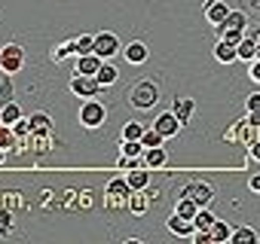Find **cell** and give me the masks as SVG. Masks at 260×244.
I'll return each instance as SVG.
<instances>
[{
    "mask_svg": "<svg viewBox=\"0 0 260 244\" xmlns=\"http://www.w3.org/2000/svg\"><path fill=\"white\" fill-rule=\"evenodd\" d=\"M223 25H226V28H236V31H245L248 19H245V13H233V10H230V16H226Z\"/></svg>",
    "mask_w": 260,
    "mask_h": 244,
    "instance_id": "33",
    "label": "cell"
},
{
    "mask_svg": "<svg viewBox=\"0 0 260 244\" xmlns=\"http://www.w3.org/2000/svg\"><path fill=\"white\" fill-rule=\"evenodd\" d=\"M0 119H4V126H16V122L22 119V107L16 101H7L4 110H0Z\"/></svg>",
    "mask_w": 260,
    "mask_h": 244,
    "instance_id": "20",
    "label": "cell"
},
{
    "mask_svg": "<svg viewBox=\"0 0 260 244\" xmlns=\"http://www.w3.org/2000/svg\"><path fill=\"white\" fill-rule=\"evenodd\" d=\"M248 186H251V189H254V192H260V174H254V177H251V180H248Z\"/></svg>",
    "mask_w": 260,
    "mask_h": 244,
    "instance_id": "39",
    "label": "cell"
},
{
    "mask_svg": "<svg viewBox=\"0 0 260 244\" xmlns=\"http://www.w3.org/2000/svg\"><path fill=\"white\" fill-rule=\"evenodd\" d=\"M214 58L220 64H233V61H239V46L230 43V40H217L214 43Z\"/></svg>",
    "mask_w": 260,
    "mask_h": 244,
    "instance_id": "11",
    "label": "cell"
},
{
    "mask_svg": "<svg viewBox=\"0 0 260 244\" xmlns=\"http://www.w3.org/2000/svg\"><path fill=\"white\" fill-rule=\"evenodd\" d=\"M172 113L184 122V126H187V122L193 119V113H196V101L193 98H175V104H172Z\"/></svg>",
    "mask_w": 260,
    "mask_h": 244,
    "instance_id": "14",
    "label": "cell"
},
{
    "mask_svg": "<svg viewBox=\"0 0 260 244\" xmlns=\"http://www.w3.org/2000/svg\"><path fill=\"white\" fill-rule=\"evenodd\" d=\"M175 211H178L181 217H187V220H193V217L199 214V205H196V201H193L190 195H181V198L175 201Z\"/></svg>",
    "mask_w": 260,
    "mask_h": 244,
    "instance_id": "22",
    "label": "cell"
},
{
    "mask_svg": "<svg viewBox=\"0 0 260 244\" xmlns=\"http://www.w3.org/2000/svg\"><path fill=\"white\" fill-rule=\"evenodd\" d=\"M13 147H19V135H16V129L13 126H4L0 129V150H13Z\"/></svg>",
    "mask_w": 260,
    "mask_h": 244,
    "instance_id": "23",
    "label": "cell"
},
{
    "mask_svg": "<svg viewBox=\"0 0 260 244\" xmlns=\"http://www.w3.org/2000/svg\"><path fill=\"white\" fill-rule=\"evenodd\" d=\"M211 235H214V244H226V241L233 238V229H230L223 220H214V226H211Z\"/></svg>",
    "mask_w": 260,
    "mask_h": 244,
    "instance_id": "25",
    "label": "cell"
},
{
    "mask_svg": "<svg viewBox=\"0 0 260 244\" xmlns=\"http://www.w3.org/2000/svg\"><path fill=\"white\" fill-rule=\"evenodd\" d=\"M141 144H144V147H162V144H166V138H162V135H159V132L150 126V129H144V135H141Z\"/></svg>",
    "mask_w": 260,
    "mask_h": 244,
    "instance_id": "29",
    "label": "cell"
},
{
    "mask_svg": "<svg viewBox=\"0 0 260 244\" xmlns=\"http://www.w3.org/2000/svg\"><path fill=\"white\" fill-rule=\"evenodd\" d=\"M101 64H104V58L95 55V52H92V55H77V67H74V70H77V73H89V76H95V73L101 70Z\"/></svg>",
    "mask_w": 260,
    "mask_h": 244,
    "instance_id": "12",
    "label": "cell"
},
{
    "mask_svg": "<svg viewBox=\"0 0 260 244\" xmlns=\"http://www.w3.org/2000/svg\"><path fill=\"white\" fill-rule=\"evenodd\" d=\"M119 150H122V156H144V150H147V147H144L141 141H122V147H119Z\"/></svg>",
    "mask_w": 260,
    "mask_h": 244,
    "instance_id": "31",
    "label": "cell"
},
{
    "mask_svg": "<svg viewBox=\"0 0 260 244\" xmlns=\"http://www.w3.org/2000/svg\"><path fill=\"white\" fill-rule=\"evenodd\" d=\"M257 58H260V37H257Z\"/></svg>",
    "mask_w": 260,
    "mask_h": 244,
    "instance_id": "41",
    "label": "cell"
},
{
    "mask_svg": "<svg viewBox=\"0 0 260 244\" xmlns=\"http://www.w3.org/2000/svg\"><path fill=\"white\" fill-rule=\"evenodd\" d=\"M101 89H104V86L98 83V76H89V73H77V70H74V76H71V92H74L77 98H98Z\"/></svg>",
    "mask_w": 260,
    "mask_h": 244,
    "instance_id": "4",
    "label": "cell"
},
{
    "mask_svg": "<svg viewBox=\"0 0 260 244\" xmlns=\"http://www.w3.org/2000/svg\"><path fill=\"white\" fill-rule=\"evenodd\" d=\"M125 180H128V186H132V189H147L150 186V168L144 165H138V168H132V171H128L125 174Z\"/></svg>",
    "mask_w": 260,
    "mask_h": 244,
    "instance_id": "16",
    "label": "cell"
},
{
    "mask_svg": "<svg viewBox=\"0 0 260 244\" xmlns=\"http://www.w3.org/2000/svg\"><path fill=\"white\" fill-rule=\"evenodd\" d=\"M254 58H257V37L251 34L239 43V61H254Z\"/></svg>",
    "mask_w": 260,
    "mask_h": 244,
    "instance_id": "21",
    "label": "cell"
},
{
    "mask_svg": "<svg viewBox=\"0 0 260 244\" xmlns=\"http://www.w3.org/2000/svg\"><path fill=\"white\" fill-rule=\"evenodd\" d=\"M156 101H159V89H156L153 79H138L132 89H128V104L135 110H150Z\"/></svg>",
    "mask_w": 260,
    "mask_h": 244,
    "instance_id": "1",
    "label": "cell"
},
{
    "mask_svg": "<svg viewBox=\"0 0 260 244\" xmlns=\"http://www.w3.org/2000/svg\"><path fill=\"white\" fill-rule=\"evenodd\" d=\"M233 244H254L257 241V232L254 229H248V226H239V229H233V238H230Z\"/></svg>",
    "mask_w": 260,
    "mask_h": 244,
    "instance_id": "26",
    "label": "cell"
},
{
    "mask_svg": "<svg viewBox=\"0 0 260 244\" xmlns=\"http://www.w3.org/2000/svg\"><path fill=\"white\" fill-rule=\"evenodd\" d=\"M95 76H98V83L107 89V86H116V79H119V70H116V64L104 61V64H101V70H98Z\"/></svg>",
    "mask_w": 260,
    "mask_h": 244,
    "instance_id": "19",
    "label": "cell"
},
{
    "mask_svg": "<svg viewBox=\"0 0 260 244\" xmlns=\"http://www.w3.org/2000/svg\"><path fill=\"white\" fill-rule=\"evenodd\" d=\"M251 10H257V13H260V0H251Z\"/></svg>",
    "mask_w": 260,
    "mask_h": 244,
    "instance_id": "40",
    "label": "cell"
},
{
    "mask_svg": "<svg viewBox=\"0 0 260 244\" xmlns=\"http://www.w3.org/2000/svg\"><path fill=\"white\" fill-rule=\"evenodd\" d=\"M31 126H34V132H40V129L49 132L52 129V119H49V113H34L31 116Z\"/></svg>",
    "mask_w": 260,
    "mask_h": 244,
    "instance_id": "32",
    "label": "cell"
},
{
    "mask_svg": "<svg viewBox=\"0 0 260 244\" xmlns=\"http://www.w3.org/2000/svg\"><path fill=\"white\" fill-rule=\"evenodd\" d=\"M214 31H217V40H230L236 46L245 40V31H236V28H226V25H214Z\"/></svg>",
    "mask_w": 260,
    "mask_h": 244,
    "instance_id": "24",
    "label": "cell"
},
{
    "mask_svg": "<svg viewBox=\"0 0 260 244\" xmlns=\"http://www.w3.org/2000/svg\"><path fill=\"white\" fill-rule=\"evenodd\" d=\"M166 162H169L166 144H162V147H147V150H144V165H147L150 171H153V168H162Z\"/></svg>",
    "mask_w": 260,
    "mask_h": 244,
    "instance_id": "15",
    "label": "cell"
},
{
    "mask_svg": "<svg viewBox=\"0 0 260 244\" xmlns=\"http://www.w3.org/2000/svg\"><path fill=\"white\" fill-rule=\"evenodd\" d=\"M25 64V49L19 43H7L4 49H0V70H4L7 76L10 73H19Z\"/></svg>",
    "mask_w": 260,
    "mask_h": 244,
    "instance_id": "3",
    "label": "cell"
},
{
    "mask_svg": "<svg viewBox=\"0 0 260 244\" xmlns=\"http://www.w3.org/2000/svg\"><path fill=\"white\" fill-rule=\"evenodd\" d=\"M147 55H150V49H147L141 40L128 43V46H122V58H125L128 64H144V61H147Z\"/></svg>",
    "mask_w": 260,
    "mask_h": 244,
    "instance_id": "10",
    "label": "cell"
},
{
    "mask_svg": "<svg viewBox=\"0 0 260 244\" xmlns=\"http://www.w3.org/2000/svg\"><path fill=\"white\" fill-rule=\"evenodd\" d=\"M119 49H122V46H119V37H116V34H110V31L95 34V55H101L104 61H110Z\"/></svg>",
    "mask_w": 260,
    "mask_h": 244,
    "instance_id": "6",
    "label": "cell"
},
{
    "mask_svg": "<svg viewBox=\"0 0 260 244\" xmlns=\"http://www.w3.org/2000/svg\"><path fill=\"white\" fill-rule=\"evenodd\" d=\"M248 76H251L254 83H260V58H254V61H251V67H248Z\"/></svg>",
    "mask_w": 260,
    "mask_h": 244,
    "instance_id": "36",
    "label": "cell"
},
{
    "mask_svg": "<svg viewBox=\"0 0 260 244\" xmlns=\"http://www.w3.org/2000/svg\"><path fill=\"white\" fill-rule=\"evenodd\" d=\"M128 211H132L135 217H141V214H147V208H150V192L147 189H135L132 195H128Z\"/></svg>",
    "mask_w": 260,
    "mask_h": 244,
    "instance_id": "13",
    "label": "cell"
},
{
    "mask_svg": "<svg viewBox=\"0 0 260 244\" xmlns=\"http://www.w3.org/2000/svg\"><path fill=\"white\" fill-rule=\"evenodd\" d=\"M193 241L196 244H214V235H211V229H196L193 232Z\"/></svg>",
    "mask_w": 260,
    "mask_h": 244,
    "instance_id": "34",
    "label": "cell"
},
{
    "mask_svg": "<svg viewBox=\"0 0 260 244\" xmlns=\"http://www.w3.org/2000/svg\"><path fill=\"white\" fill-rule=\"evenodd\" d=\"M248 159H254V162H260V138H254V141L248 144Z\"/></svg>",
    "mask_w": 260,
    "mask_h": 244,
    "instance_id": "35",
    "label": "cell"
},
{
    "mask_svg": "<svg viewBox=\"0 0 260 244\" xmlns=\"http://www.w3.org/2000/svg\"><path fill=\"white\" fill-rule=\"evenodd\" d=\"M153 129H156V132H159V135L169 141V138H175V135L184 129V122H181V119H178V116L169 110V113H159V116L153 119Z\"/></svg>",
    "mask_w": 260,
    "mask_h": 244,
    "instance_id": "7",
    "label": "cell"
},
{
    "mask_svg": "<svg viewBox=\"0 0 260 244\" xmlns=\"http://www.w3.org/2000/svg\"><path fill=\"white\" fill-rule=\"evenodd\" d=\"M141 135H144L141 122H125L122 126V141H141Z\"/></svg>",
    "mask_w": 260,
    "mask_h": 244,
    "instance_id": "28",
    "label": "cell"
},
{
    "mask_svg": "<svg viewBox=\"0 0 260 244\" xmlns=\"http://www.w3.org/2000/svg\"><path fill=\"white\" fill-rule=\"evenodd\" d=\"M92 52H95V37L92 34L77 37V55H92Z\"/></svg>",
    "mask_w": 260,
    "mask_h": 244,
    "instance_id": "30",
    "label": "cell"
},
{
    "mask_svg": "<svg viewBox=\"0 0 260 244\" xmlns=\"http://www.w3.org/2000/svg\"><path fill=\"white\" fill-rule=\"evenodd\" d=\"M181 195H190L199 208H208L211 201H214V186L211 183H205V180H190L187 186H184V192Z\"/></svg>",
    "mask_w": 260,
    "mask_h": 244,
    "instance_id": "5",
    "label": "cell"
},
{
    "mask_svg": "<svg viewBox=\"0 0 260 244\" xmlns=\"http://www.w3.org/2000/svg\"><path fill=\"white\" fill-rule=\"evenodd\" d=\"M135 189L128 186V180L125 177H113L110 183H107V195H113V198H122V201H128V195H132Z\"/></svg>",
    "mask_w": 260,
    "mask_h": 244,
    "instance_id": "17",
    "label": "cell"
},
{
    "mask_svg": "<svg viewBox=\"0 0 260 244\" xmlns=\"http://www.w3.org/2000/svg\"><path fill=\"white\" fill-rule=\"evenodd\" d=\"M230 16V7L223 4V0H205V19L211 25H223Z\"/></svg>",
    "mask_w": 260,
    "mask_h": 244,
    "instance_id": "9",
    "label": "cell"
},
{
    "mask_svg": "<svg viewBox=\"0 0 260 244\" xmlns=\"http://www.w3.org/2000/svg\"><path fill=\"white\" fill-rule=\"evenodd\" d=\"M254 37H260V28H257V31H254Z\"/></svg>",
    "mask_w": 260,
    "mask_h": 244,
    "instance_id": "42",
    "label": "cell"
},
{
    "mask_svg": "<svg viewBox=\"0 0 260 244\" xmlns=\"http://www.w3.org/2000/svg\"><path fill=\"white\" fill-rule=\"evenodd\" d=\"M0 232H4V235L10 232V217L7 214H0Z\"/></svg>",
    "mask_w": 260,
    "mask_h": 244,
    "instance_id": "38",
    "label": "cell"
},
{
    "mask_svg": "<svg viewBox=\"0 0 260 244\" xmlns=\"http://www.w3.org/2000/svg\"><path fill=\"white\" fill-rule=\"evenodd\" d=\"M248 110H257V113H260V92L248 95Z\"/></svg>",
    "mask_w": 260,
    "mask_h": 244,
    "instance_id": "37",
    "label": "cell"
},
{
    "mask_svg": "<svg viewBox=\"0 0 260 244\" xmlns=\"http://www.w3.org/2000/svg\"><path fill=\"white\" fill-rule=\"evenodd\" d=\"M77 55V40H71V43H58L55 49H52V61L55 64H64L68 58H74Z\"/></svg>",
    "mask_w": 260,
    "mask_h": 244,
    "instance_id": "18",
    "label": "cell"
},
{
    "mask_svg": "<svg viewBox=\"0 0 260 244\" xmlns=\"http://www.w3.org/2000/svg\"><path fill=\"white\" fill-rule=\"evenodd\" d=\"M166 229L172 232V235H178V238H193V232H196V226H193V220H187V217H181L178 211L166 220Z\"/></svg>",
    "mask_w": 260,
    "mask_h": 244,
    "instance_id": "8",
    "label": "cell"
},
{
    "mask_svg": "<svg viewBox=\"0 0 260 244\" xmlns=\"http://www.w3.org/2000/svg\"><path fill=\"white\" fill-rule=\"evenodd\" d=\"M214 220H217V217H214L208 208H199V214L193 217V226H196V229H211V226H214Z\"/></svg>",
    "mask_w": 260,
    "mask_h": 244,
    "instance_id": "27",
    "label": "cell"
},
{
    "mask_svg": "<svg viewBox=\"0 0 260 244\" xmlns=\"http://www.w3.org/2000/svg\"><path fill=\"white\" fill-rule=\"evenodd\" d=\"M104 119H107L104 104L95 101V98H86L83 107H80V126H83V129H101V126H104Z\"/></svg>",
    "mask_w": 260,
    "mask_h": 244,
    "instance_id": "2",
    "label": "cell"
}]
</instances>
